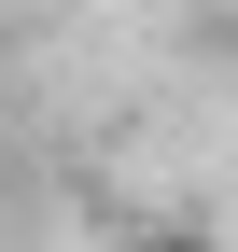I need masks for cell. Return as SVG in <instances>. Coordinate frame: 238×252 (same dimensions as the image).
Returning a JSON list of instances; mask_svg holds the SVG:
<instances>
[{
  "label": "cell",
  "mask_w": 238,
  "mask_h": 252,
  "mask_svg": "<svg viewBox=\"0 0 238 252\" xmlns=\"http://www.w3.org/2000/svg\"><path fill=\"white\" fill-rule=\"evenodd\" d=\"M112 252H224V238H210V224H126Z\"/></svg>",
  "instance_id": "cell-1"
},
{
  "label": "cell",
  "mask_w": 238,
  "mask_h": 252,
  "mask_svg": "<svg viewBox=\"0 0 238 252\" xmlns=\"http://www.w3.org/2000/svg\"><path fill=\"white\" fill-rule=\"evenodd\" d=\"M28 14H84V0H28Z\"/></svg>",
  "instance_id": "cell-2"
},
{
  "label": "cell",
  "mask_w": 238,
  "mask_h": 252,
  "mask_svg": "<svg viewBox=\"0 0 238 252\" xmlns=\"http://www.w3.org/2000/svg\"><path fill=\"white\" fill-rule=\"evenodd\" d=\"M0 252H14V238H0Z\"/></svg>",
  "instance_id": "cell-3"
}]
</instances>
